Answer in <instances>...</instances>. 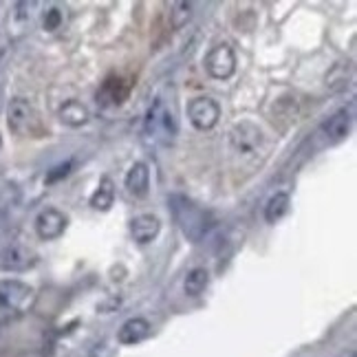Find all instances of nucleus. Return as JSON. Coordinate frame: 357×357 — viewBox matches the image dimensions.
I'll return each mask as SVG.
<instances>
[{"mask_svg":"<svg viewBox=\"0 0 357 357\" xmlns=\"http://www.w3.org/2000/svg\"><path fill=\"white\" fill-rule=\"evenodd\" d=\"M227 148L236 168L254 172L269 157L271 142L258 123H254L252 119H241L227 132Z\"/></svg>","mask_w":357,"mask_h":357,"instance_id":"obj_1","label":"nucleus"},{"mask_svg":"<svg viewBox=\"0 0 357 357\" xmlns=\"http://www.w3.org/2000/svg\"><path fill=\"white\" fill-rule=\"evenodd\" d=\"M168 205H170L178 229L183 231V236L190 243H201L214 227V216L205 208H201L199 203H195L183 195H170Z\"/></svg>","mask_w":357,"mask_h":357,"instance_id":"obj_2","label":"nucleus"},{"mask_svg":"<svg viewBox=\"0 0 357 357\" xmlns=\"http://www.w3.org/2000/svg\"><path fill=\"white\" fill-rule=\"evenodd\" d=\"M36 300V291L31 284L13 278H0V307L13 311V313H24Z\"/></svg>","mask_w":357,"mask_h":357,"instance_id":"obj_3","label":"nucleus"},{"mask_svg":"<svg viewBox=\"0 0 357 357\" xmlns=\"http://www.w3.org/2000/svg\"><path fill=\"white\" fill-rule=\"evenodd\" d=\"M7 126L13 135H18V137L33 135L40 126V119H38L33 104L24 98L9 100V104H7Z\"/></svg>","mask_w":357,"mask_h":357,"instance_id":"obj_4","label":"nucleus"},{"mask_svg":"<svg viewBox=\"0 0 357 357\" xmlns=\"http://www.w3.org/2000/svg\"><path fill=\"white\" fill-rule=\"evenodd\" d=\"M144 132H146V137H153V139H157L159 132L166 137H174L178 132L174 111L166 106L163 98H155L153 106L148 108L146 121H144Z\"/></svg>","mask_w":357,"mask_h":357,"instance_id":"obj_5","label":"nucleus"},{"mask_svg":"<svg viewBox=\"0 0 357 357\" xmlns=\"http://www.w3.org/2000/svg\"><path fill=\"white\" fill-rule=\"evenodd\" d=\"M185 115L188 121L201 132H208L212 130L218 119H221V106L214 98H208V95H201V98L190 100L185 106Z\"/></svg>","mask_w":357,"mask_h":357,"instance_id":"obj_6","label":"nucleus"},{"mask_svg":"<svg viewBox=\"0 0 357 357\" xmlns=\"http://www.w3.org/2000/svg\"><path fill=\"white\" fill-rule=\"evenodd\" d=\"M236 64H238L236 53H234V49H231V45H227V43L212 47L203 60V66H205V71H208V75L212 79H218V82H225L234 75Z\"/></svg>","mask_w":357,"mask_h":357,"instance_id":"obj_7","label":"nucleus"},{"mask_svg":"<svg viewBox=\"0 0 357 357\" xmlns=\"http://www.w3.org/2000/svg\"><path fill=\"white\" fill-rule=\"evenodd\" d=\"M36 263H38V254L18 243H11L0 252V269L9 273L29 271L31 267H36Z\"/></svg>","mask_w":357,"mask_h":357,"instance_id":"obj_8","label":"nucleus"},{"mask_svg":"<svg viewBox=\"0 0 357 357\" xmlns=\"http://www.w3.org/2000/svg\"><path fill=\"white\" fill-rule=\"evenodd\" d=\"M68 227V216L58 208H47L36 216V234L43 241L60 238Z\"/></svg>","mask_w":357,"mask_h":357,"instance_id":"obj_9","label":"nucleus"},{"mask_svg":"<svg viewBox=\"0 0 357 357\" xmlns=\"http://www.w3.org/2000/svg\"><path fill=\"white\" fill-rule=\"evenodd\" d=\"M130 234L132 241L139 245H150L155 243L157 236L161 234V221L155 214H139L130 221Z\"/></svg>","mask_w":357,"mask_h":357,"instance_id":"obj_10","label":"nucleus"},{"mask_svg":"<svg viewBox=\"0 0 357 357\" xmlns=\"http://www.w3.org/2000/svg\"><path fill=\"white\" fill-rule=\"evenodd\" d=\"M150 333H153V324L146 318H130L126 320L117 331V342L123 347H135L144 342Z\"/></svg>","mask_w":357,"mask_h":357,"instance_id":"obj_11","label":"nucleus"},{"mask_svg":"<svg viewBox=\"0 0 357 357\" xmlns=\"http://www.w3.org/2000/svg\"><path fill=\"white\" fill-rule=\"evenodd\" d=\"M123 185H126L128 195L135 199H146L150 192V170L144 161H137L130 166V170L123 176Z\"/></svg>","mask_w":357,"mask_h":357,"instance_id":"obj_12","label":"nucleus"},{"mask_svg":"<svg viewBox=\"0 0 357 357\" xmlns=\"http://www.w3.org/2000/svg\"><path fill=\"white\" fill-rule=\"evenodd\" d=\"M351 126H353V113L349 108H340L337 113H333L326 121H322V132L328 139L340 142L351 132Z\"/></svg>","mask_w":357,"mask_h":357,"instance_id":"obj_13","label":"nucleus"},{"mask_svg":"<svg viewBox=\"0 0 357 357\" xmlns=\"http://www.w3.org/2000/svg\"><path fill=\"white\" fill-rule=\"evenodd\" d=\"M58 117L60 121L64 123V126L68 128H79V126H84V123L89 121L91 113H89V108L77 102V100H68L60 106V111H58Z\"/></svg>","mask_w":357,"mask_h":357,"instance_id":"obj_14","label":"nucleus"},{"mask_svg":"<svg viewBox=\"0 0 357 357\" xmlns=\"http://www.w3.org/2000/svg\"><path fill=\"white\" fill-rule=\"evenodd\" d=\"M128 93H130V82L121 77H108L104 82L102 91L98 93V100L108 102V104H121L128 98Z\"/></svg>","mask_w":357,"mask_h":357,"instance_id":"obj_15","label":"nucleus"},{"mask_svg":"<svg viewBox=\"0 0 357 357\" xmlns=\"http://www.w3.org/2000/svg\"><path fill=\"white\" fill-rule=\"evenodd\" d=\"M115 203V183L111 176H104L98 190L91 195V208L95 212H108Z\"/></svg>","mask_w":357,"mask_h":357,"instance_id":"obj_16","label":"nucleus"},{"mask_svg":"<svg viewBox=\"0 0 357 357\" xmlns=\"http://www.w3.org/2000/svg\"><path fill=\"white\" fill-rule=\"evenodd\" d=\"M208 284H210V271L205 267H195L188 271V276L183 280V291L190 298H197L208 289Z\"/></svg>","mask_w":357,"mask_h":357,"instance_id":"obj_17","label":"nucleus"},{"mask_svg":"<svg viewBox=\"0 0 357 357\" xmlns=\"http://www.w3.org/2000/svg\"><path fill=\"white\" fill-rule=\"evenodd\" d=\"M289 205H291V197L287 195V192H276L265 205V221L269 225L278 223L280 218L289 212Z\"/></svg>","mask_w":357,"mask_h":357,"instance_id":"obj_18","label":"nucleus"},{"mask_svg":"<svg viewBox=\"0 0 357 357\" xmlns=\"http://www.w3.org/2000/svg\"><path fill=\"white\" fill-rule=\"evenodd\" d=\"M192 13H195V5L192 3H185V0L174 3L172 11H170V22L174 29H183V26L192 20Z\"/></svg>","mask_w":357,"mask_h":357,"instance_id":"obj_19","label":"nucleus"},{"mask_svg":"<svg viewBox=\"0 0 357 357\" xmlns=\"http://www.w3.org/2000/svg\"><path fill=\"white\" fill-rule=\"evenodd\" d=\"M62 11L58 7H51L47 13H45V20H43V26H45V31H58L60 26H62Z\"/></svg>","mask_w":357,"mask_h":357,"instance_id":"obj_20","label":"nucleus"},{"mask_svg":"<svg viewBox=\"0 0 357 357\" xmlns=\"http://www.w3.org/2000/svg\"><path fill=\"white\" fill-rule=\"evenodd\" d=\"M71 168H73V161H66V163H62V166H56V168H53V170L47 174V183H56V181H60L62 176H66L68 172H71Z\"/></svg>","mask_w":357,"mask_h":357,"instance_id":"obj_21","label":"nucleus"}]
</instances>
